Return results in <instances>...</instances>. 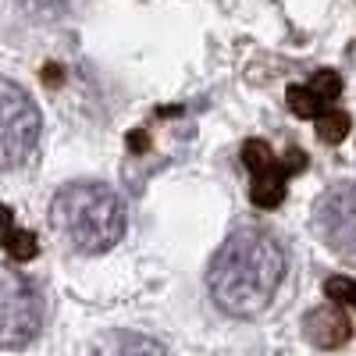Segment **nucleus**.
Here are the masks:
<instances>
[{"label": "nucleus", "mask_w": 356, "mask_h": 356, "mask_svg": "<svg viewBox=\"0 0 356 356\" xmlns=\"http://www.w3.org/2000/svg\"><path fill=\"white\" fill-rule=\"evenodd\" d=\"M0 243H4L8 257L11 260H33L40 253V243H36V235L33 232H22V228H11L0 235Z\"/></svg>", "instance_id": "nucleus-9"}, {"label": "nucleus", "mask_w": 356, "mask_h": 356, "mask_svg": "<svg viewBox=\"0 0 356 356\" xmlns=\"http://www.w3.org/2000/svg\"><path fill=\"white\" fill-rule=\"evenodd\" d=\"M328 300H335L339 307H356V282L353 278H328L324 282Z\"/></svg>", "instance_id": "nucleus-13"}, {"label": "nucleus", "mask_w": 356, "mask_h": 356, "mask_svg": "<svg viewBox=\"0 0 356 356\" xmlns=\"http://www.w3.org/2000/svg\"><path fill=\"white\" fill-rule=\"evenodd\" d=\"M243 164L253 175V189H250L253 207H260V211H275V207L285 200V175L292 168H282V161L275 157V150L264 139L243 143Z\"/></svg>", "instance_id": "nucleus-6"}, {"label": "nucleus", "mask_w": 356, "mask_h": 356, "mask_svg": "<svg viewBox=\"0 0 356 356\" xmlns=\"http://www.w3.org/2000/svg\"><path fill=\"white\" fill-rule=\"evenodd\" d=\"M50 221L82 253H107L125 235V207L100 182H72L50 203Z\"/></svg>", "instance_id": "nucleus-2"}, {"label": "nucleus", "mask_w": 356, "mask_h": 356, "mask_svg": "<svg viewBox=\"0 0 356 356\" xmlns=\"http://www.w3.org/2000/svg\"><path fill=\"white\" fill-rule=\"evenodd\" d=\"M314 122H317V136L324 143H342L349 136V125H353L346 111H324L321 118H314Z\"/></svg>", "instance_id": "nucleus-10"}, {"label": "nucleus", "mask_w": 356, "mask_h": 356, "mask_svg": "<svg viewBox=\"0 0 356 356\" xmlns=\"http://www.w3.org/2000/svg\"><path fill=\"white\" fill-rule=\"evenodd\" d=\"M40 111L22 86L0 79V171L22 164L36 150Z\"/></svg>", "instance_id": "nucleus-4"}, {"label": "nucleus", "mask_w": 356, "mask_h": 356, "mask_svg": "<svg viewBox=\"0 0 356 356\" xmlns=\"http://www.w3.org/2000/svg\"><path fill=\"white\" fill-rule=\"evenodd\" d=\"M22 4L36 18H61V15L72 11V0H22Z\"/></svg>", "instance_id": "nucleus-14"}, {"label": "nucleus", "mask_w": 356, "mask_h": 356, "mask_svg": "<svg viewBox=\"0 0 356 356\" xmlns=\"http://www.w3.org/2000/svg\"><path fill=\"white\" fill-rule=\"evenodd\" d=\"M314 232L346 264H356V186L328 189L314 207Z\"/></svg>", "instance_id": "nucleus-5"}, {"label": "nucleus", "mask_w": 356, "mask_h": 356, "mask_svg": "<svg viewBox=\"0 0 356 356\" xmlns=\"http://www.w3.org/2000/svg\"><path fill=\"white\" fill-rule=\"evenodd\" d=\"M93 356H168V349L150 339V335H139V332H107Z\"/></svg>", "instance_id": "nucleus-8"}, {"label": "nucleus", "mask_w": 356, "mask_h": 356, "mask_svg": "<svg viewBox=\"0 0 356 356\" xmlns=\"http://www.w3.org/2000/svg\"><path fill=\"white\" fill-rule=\"evenodd\" d=\"M43 328V296L40 289L0 264V346H29Z\"/></svg>", "instance_id": "nucleus-3"}, {"label": "nucleus", "mask_w": 356, "mask_h": 356, "mask_svg": "<svg viewBox=\"0 0 356 356\" xmlns=\"http://www.w3.org/2000/svg\"><path fill=\"white\" fill-rule=\"evenodd\" d=\"M307 89L310 93L328 107V104H335L339 100V93H342V79H339V72H317L310 82H307Z\"/></svg>", "instance_id": "nucleus-12"}, {"label": "nucleus", "mask_w": 356, "mask_h": 356, "mask_svg": "<svg viewBox=\"0 0 356 356\" xmlns=\"http://www.w3.org/2000/svg\"><path fill=\"white\" fill-rule=\"evenodd\" d=\"M11 221H15V214L8 211V207H4V203H0V235H4V232H11V228H15Z\"/></svg>", "instance_id": "nucleus-15"}, {"label": "nucleus", "mask_w": 356, "mask_h": 356, "mask_svg": "<svg viewBox=\"0 0 356 356\" xmlns=\"http://www.w3.org/2000/svg\"><path fill=\"white\" fill-rule=\"evenodd\" d=\"M285 278V253L275 235L260 228H239L221 243L211 260L207 285L214 303L228 317H257L271 307Z\"/></svg>", "instance_id": "nucleus-1"}, {"label": "nucleus", "mask_w": 356, "mask_h": 356, "mask_svg": "<svg viewBox=\"0 0 356 356\" xmlns=\"http://www.w3.org/2000/svg\"><path fill=\"white\" fill-rule=\"evenodd\" d=\"M303 335L317 346V349H342L353 339V324L346 317V310L339 303L332 307H314L303 317Z\"/></svg>", "instance_id": "nucleus-7"}, {"label": "nucleus", "mask_w": 356, "mask_h": 356, "mask_svg": "<svg viewBox=\"0 0 356 356\" xmlns=\"http://www.w3.org/2000/svg\"><path fill=\"white\" fill-rule=\"evenodd\" d=\"M285 100H289V107L300 114V118H321L324 111H332V107H324L307 86H289V93H285Z\"/></svg>", "instance_id": "nucleus-11"}]
</instances>
